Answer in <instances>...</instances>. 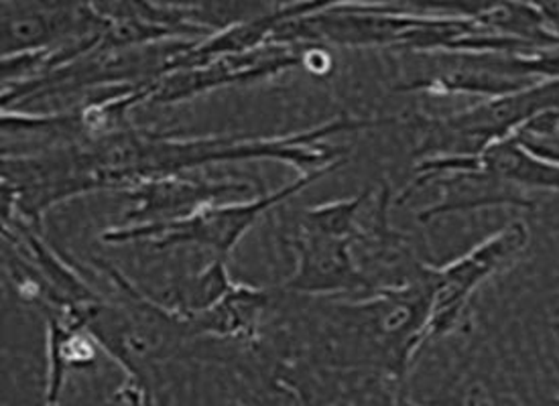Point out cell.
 <instances>
[{
	"label": "cell",
	"instance_id": "cell-1",
	"mask_svg": "<svg viewBox=\"0 0 559 406\" xmlns=\"http://www.w3.org/2000/svg\"><path fill=\"white\" fill-rule=\"evenodd\" d=\"M391 120L342 117L309 131L283 136H195L176 139L169 134L145 131L129 124L96 143L84 145V160L92 186L98 189L131 188L134 183L162 177L188 174L210 163L236 160H281L294 165L301 174L316 171L344 155L322 141L340 132L360 131L386 124Z\"/></svg>",
	"mask_w": 559,
	"mask_h": 406
},
{
	"label": "cell",
	"instance_id": "cell-2",
	"mask_svg": "<svg viewBox=\"0 0 559 406\" xmlns=\"http://www.w3.org/2000/svg\"><path fill=\"white\" fill-rule=\"evenodd\" d=\"M344 163V160H342ZM342 163H332L322 169L301 174L295 181L273 193H259L252 200L242 202H212L202 205L186 218L155 224H129L115 226L100 236L106 244H131L151 242V247L163 248L198 247L210 250L212 256L228 259L245 234L251 230L259 219L283 202L292 200L309 186L318 183L334 174Z\"/></svg>",
	"mask_w": 559,
	"mask_h": 406
},
{
	"label": "cell",
	"instance_id": "cell-3",
	"mask_svg": "<svg viewBox=\"0 0 559 406\" xmlns=\"http://www.w3.org/2000/svg\"><path fill=\"white\" fill-rule=\"evenodd\" d=\"M530 244V230L523 222H511L464 256L445 266H431L433 297L426 323V344L456 332L462 325L474 290L488 276L499 273Z\"/></svg>",
	"mask_w": 559,
	"mask_h": 406
},
{
	"label": "cell",
	"instance_id": "cell-4",
	"mask_svg": "<svg viewBox=\"0 0 559 406\" xmlns=\"http://www.w3.org/2000/svg\"><path fill=\"white\" fill-rule=\"evenodd\" d=\"M2 56L103 39L110 21L96 0H2Z\"/></svg>",
	"mask_w": 559,
	"mask_h": 406
},
{
	"label": "cell",
	"instance_id": "cell-5",
	"mask_svg": "<svg viewBox=\"0 0 559 406\" xmlns=\"http://www.w3.org/2000/svg\"><path fill=\"white\" fill-rule=\"evenodd\" d=\"M304 45L266 44L165 73L153 82L147 104H177L221 87L252 84L301 65Z\"/></svg>",
	"mask_w": 559,
	"mask_h": 406
},
{
	"label": "cell",
	"instance_id": "cell-6",
	"mask_svg": "<svg viewBox=\"0 0 559 406\" xmlns=\"http://www.w3.org/2000/svg\"><path fill=\"white\" fill-rule=\"evenodd\" d=\"M554 108H559V77H547L438 120L433 122V132L440 139L462 141L468 145L466 153H476L483 146L515 134L527 120Z\"/></svg>",
	"mask_w": 559,
	"mask_h": 406
},
{
	"label": "cell",
	"instance_id": "cell-7",
	"mask_svg": "<svg viewBox=\"0 0 559 406\" xmlns=\"http://www.w3.org/2000/svg\"><path fill=\"white\" fill-rule=\"evenodd\" d=\"M354 244L353 240L299 226V232L289 238L295 250L294 275L283 287L299 295L374 292L372 280L354 261Z\"/></svg>",
	"mask_w": 559,
	"mask_h": 406
},
{
	"label": "cell",
	"instance_id": "cell-8",
	"mask_svg": "<svg viewBox=\"0 0 559 406\" xmlns=\"http://www.w3.org/2000/svg\"><path fill=\"white\" fill-rule=\"evenodd\" d=\"M252 191L251 181L240 179H190L179 175L151 177L122 189V195L133 203L118 226L155 224L186 218L202 205L221 202L228 195H242Z\"/></svg>",
	"mask_w": 559,
	"mask_h": 406
},
{
	"label": "cell",
	"instance_id": "cell-9",
	"mask_svg": "<svg viewBox=\"0 0 559 406\" xmlns=\"http://www.w3.org/2000/svg\"><path fill=\"white\" fill-rule=\"evenodd\" d=\"M443 189V200L424 210L417 218L431 222L452 212H471L495 205H521L531 207L530 200L521 198L516 186L497 175L480 169L448 171L436 179Z\"/></svg>",
	"mask_w": 559,
	"mask_h": 406
},
{
	"label": "cell",
	"instance_id": "cell-10",
	"mask_svg": "<svg viewBox=\"0 0 559 406\" xmlns=\"http://www.w3.org/2000/svg\"><path fill=\"white\" fill-rule=\"evenodd\" d=\"M269 290L249 283H235V287L218 303L188 320V334H204L251 342L259 335V325L269 307Z\"/></svg>",
	"mask_w": 559,
	"mask_h": 406
},
{
	"label": "cell",
	"instance_id": "cell-11",
	"mask_svg": "<svg viewBox=\"0 0 559 406\" xmlns=\"http://www.w3.org/2000/svg\"><path fill=\"white\" fill-rule=\"evenodd\" d=\"M233 287L235 280L228 273V259L214 256L202 273L186 276V280L174 290L176 301L165 304L176 313L177 320L188 332V320L218 303Z\"/></svg>",
	"mask_w": 559,
	"mask_h": 406
},
{
	"label": "cell",
	"instance_id": "cell-12",
	"mask_svg": "<svg viewBox=\"0 0 559 406\" xmlns=\"http://www.w3.org/2000/svg\"><path fill=\"white\" fill-rule=\"evenodd\" d=\"M370 195H372V189H365L350 200L346 198V200H336V202H325L308 207V210H304V216L299 218V226L316 230V232L346 238L353 242H365L368 234L365 232L358 214H360L362 205L370 200Z\"/></svg>",
	"mask_w": 559,
	"mask_h": 406
},
{
	"label": "cell",
	"instance_id": "cell-13",
	"mask_svg": "<svg viewBox=\"0 0 559 406\" xmlns=\"http://www.w3.org/2000/svg\"><path fill=\"white\" fill-rule=\"evenodd\" d=\"M301 65L311 73H328L334 65V59L322 45H304L301 49Z\"/></svg>",
	"mask_w": 559,
	"mask_h": 406
},
{
	"label": "cell",
	"instance_id": "cell-14",
	"mask_svg": "<svg viewBox=\"0 0 559 406\" xmlns=\"http://www.w3.org/2000/svg\"><path fill=\"white\" fill-rule=\"evenodd\" d=\"M554 327H556V330H559V320L554 321Z\"/></svg>",
	"mask_w": 559,
	"mask_h": 406
}]
</instances>
